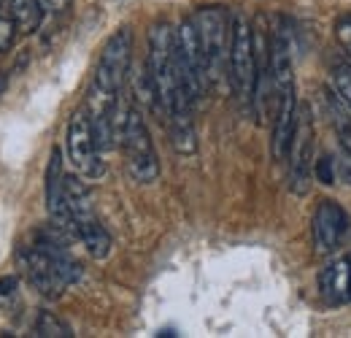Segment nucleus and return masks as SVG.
Segmentation results:
<instances>
[{
  "instance_id": "f03ea898",
  "label": "nucleus",
  "mask_w": 351,
  "mask_h": 338,
  "mask_svg": "<svg viewBox=\"0 0 351 338\" xmlns=\"http://www.w3.org/2000/svg\"><path fill=\"white\" fill-rule=\"evenodd\" d=\"M68 238L71 236L51 222L49 230L38 233L36 244L19 252L25 279L30 282L33 290H38L49 300L60 297L71 284L82 279V265L68 252Z\"/></svg>"
},
{
  "instance_id": "6ab92c4d",
  "label": "nucleus",
  "mask_w": 351,
  "mask_h": 338,
  "mask_svg": "<svg viewBox=\"0 0 351 338\" xmlns=\"http://www.w3.org/2000/svg\"><path fill=\"white\" fill-rule=\"evenodd\" d=\"M335 38L341 43V49L351 57V16H343V19L335 25Z\"/></svg>"
},
{
  "instance_id": "9b49d317",
  "label": "nucleus",
  "mask_w": 351,
  "mask_h": 338,
  "mask_svg": "<svg viewBox=\"0 0 351 338\" xmlns=\"http://www.w3.org/2000/svg\"><path fill=\"white\" fill-rule=\"evenodd\" d=\"M46 212L51 216V222L65 230L71 238H76L73 233V219L65 203V170H62V152L54 146L51 157H49V168H46Z\"/></svg>"
},
{
  "instance_id": "9d476101",
  "label": "nucleus",
  "mask_w": 351,
  "mask_h": 338,
  "mask_svg": "<svg viewBox=\"0 0 351 338\" xmlns=\"http://www.w3.org/2000/svg\"><path fill=\"white\" fill-rule=\"evenodd\" d=\"M351 219L335 201H322L313 214V247L319 254L338 252V247L349 238Z\"/></svg>"
},
{
  "instance_id": "4be33fe9",
  "label": "nucleus",
  "mask_w": 351,
  "mask_h": 338,
  "mask_svg": "<svg viewBox=\"0 0 351 338\" xmlns=\"http://www.w3.org/2000/svg\"><path fill=\"white\" fill-rule=\"evenodd\" d=\"M5 84H8V82H5V74H0V95L5 92Z\"/></svg>"
},
{
  "instance_id": "5701e85b",
  "label": "nucleus",
  "mask_w": 351,
  "mask_h": 338,
  "mask_svg": "<svg viewBox=\"0 0 351 338\" xmlns=\"http://www.w3.org/2000/svg\"><path fill=\"white\" fill-rule=\"evenodd\" d=\"M349 260H351V254H349Z\"/></svg>"
},
{
  "instance_id": "ddd939ff",
  "label": "nucleus",
  "mask_w": 351,
  "mask_h": 338,
  "mask_svg": "<svg viewBox=\"0 0 351 338\" xmlns=\"http://www.w3.org/2000/svg\"><path fill=\"white\" fill-rule=\"evenodd\" d=\"M8 14L16 22L19 33H27V36L41 27L46 16L41 0H8Z\"/></svg>"
},
{
  "instance_id": "4468645a",
  "label": "nucleus",
  "mask_w": 351,
  "mask_h": 338,
  "mask_svg": "<svg viewBox=\"0 0 351 338\" xmlns=\"http://www.w3.org/2000/svg\"><path fill=\"white\" fill-rule=\"evenodd\" d=\"M330 92L351 111V65L335 63L330 68Z\"/></svg>"
},
{
  "instance_id": "2eb2a0df",
  "label": "nucleus",
  "mask_w": 351,
  "mask_h": 338,
  "mask_svg": "<svg viewBox=\"0 0 351 338\" xmlns=\"http://www.w3.org/2000/svg\"><path fill=\"white\" fill-rule=\"evenodd\" d=\"M33 333L38 338H73L71 325H65V322H62L57 314H51V311H41V314H38Z\"/></svg>"
},
{
  "instance_id": "dca6fc26",
  "label": "nucleus",
  "mask_w": 351,
  "mask_h": 338,
  "mask_svg": "<svg viewBox=\"0 0 351 338\" xmlns=\"http://www.w3.org/2000/svg\"><path fill=\"white\" fill-rule=\"evenodd\" d=\"M16 33H19V27H16V22L11 19V14H5V16L0 14V54L14 46Z\"/></svg>"
},
{
  "instance_id": "20e7f679",
  "label": "nucleus",
  "mask_w": 351,
  "mask_h": 338,
  "mask_svg": "<svg viewBox=\"0 0 351 338\" xmlns=\"http://www.w3.org/2000/svg\"><path fill=\"white\" fill-rule=\"evenodd\" d=\"M65 203L73 219V233L76 238L84 244L95 260H106L111 254V236L103 227L100 216L95 214V203H92V192L82 181V176L65 173Z\"/></svg>"
},
{
  "instance_id": "412c9836",
  "label": "nucleus",
  "mask_w": 351,
  "mask_h": 338,
  "mask_svg": "<svg viewBox=\"0 0 351 338\" xmlns=\"http://www.w3.org/2000/svg\"><path fill=\"white\" fill-rule=\"evenodd\" d=\"M14 290H16V279H14V276H5V279H0V297H3V295H14Z\"/></svg>"
},
{
  "instance_id": "a211bd4d",
  "label": "nucleus",
  "mask_w": 351,
  "mask_h": 338,
  "mask_svg": "<svg viewBox=\"0 0 351 338\" xmlns=\"http://www.w3.org/2000/svg\"><path fill=\"white\" fill-rule=\"evenodd\" d=\"M332 114H335V125H338V141H341L343 152L351 157V120L343 117V114H338L335 109H332Z\"/></svg>"
},
{
  "instance_id": "0eeeda50",
  "label": "nucleus",
  "mask_w": 351,
  "mask_h": 338,
  "mask_svg": "<svg viewBox=\"0 0 351 338\" xmlns=\"http://www.w3.org/2000/svg\"><path fill=\"white\" fill-rule=\"evenodd\" d=\"M176 54H178V68H181L184 84L189 89L192 100L197 103L206 95V89L211 87V82H208V60H206V52H203V43H200L192 16L181 19L176 27Z\"/></svg>"
},
{
  "instance_id": "7ed1b4c3",
  "label": "nucleus",
  "mask_w": 351,
  "mask_h": 338,
  "mask_svg": "<svg viewBox=\"0 0 351 338\" xmlns=\"http://www.w3.org/2000/svg\"><path fill=\"white\" fill-rule=\"evenodd\" d=\"M227 82L246 111L254 114L257 103V36L254 25L243 11L230 14V57Z\"/></svg>"
},
{
  "instance_id": "f3484780",
  "label": "nucleus",
  "mask_w": 351,
  "mask_h": 338,
  "mask_svg": "<svg viewBox=\"0 0 351 338\" xmlns=\"http://www.w3.org/2000/svg\"><path fill=\"white\" fill-rule=\"evenodd\" d=\"M313 176H316V181H322L324 187L338 184V181H335V160H332V157L316 160V163H313Z\"/></svg>"
},
{
  "instance_id": "423d86ee",
  "label": "nucleus",
  "mask_w": 351,
  "mask_h": 338,
  "mask_svg": "<svg viewBox=\"0 0 351 338\" xmlns=\"http://www.w3.org/2000/svg\"><path fill=\"white\" fill-rule=\"evenodd\" d=\"M119 146L125 152V163H128V173L132 176V181L152 184L160 176V160L154 152V141H152V133H149L146 120L138 106L128 109L125 127L119 133Z\"/></svg>"
},
{
  "instance_id": "f257e3e1",
  "label": "nucleus",
  "mask_w": 351,
  "mask_h": 338,
  "mask_svg": "<svg viewBox=\"0 0 351 338\" xmlns=\"http://www.w3.org/2000/svg\"><path fill=\"white\" fill-rule=\"evenodd\" d=\"M146 68L157 89L162 114L168 117L173 149L178 155H195L197 152V135H195V122H192L195 100L184 84L178 54H176V30L168 22H154L149 30Z\"/></svg>"
},
{
  "instance_id": "f8f14e48",
  "label": "nucleus",
  "mask_w": 351,
  "mask_h": 338,
  "mask_svg": "<svg viewBox=\"0 0 351 338\" xmlns=\"http://www.w3.org/2000/svg\"><path fill=\"white\" fill-rule=\"evenodd\" d=\"M319 290L330 303H349L351 300V260L338 257L319 273Z\"/></svg>"
},
{
  "instance_id": "6e6552de",
  "label": "nucleus",
  "mask_w": 351,
  "mask_h": 338,
  "mask_svg": "<svg viewBox=\"0 0 351 338\" xmlns=\"http://www.w3.org/2000/svg\"><path fill=\"white\" fill-rule=\"evenodd\" d=\"M65 149H68L71 166L76 168L79 176L100 179L106 173V166L100 160V146H97V138H95L87 109H76L71 114L68 130H65Z\"/></svg>"
},
{
  "instance_id": "aec40b11",
  "label": "nucleus",
  "mask_w": 351,
  "mask_h": 338,
  "mask_svg": "<svg viewBox=\"0 0 351 338\" xmlns=\"http://www.w3.org/2000/svg\"><path fill=\"white\" fill-rule=\"evenodd\" d=\"M71 3H73V0H41L44 11H46V14H51V16H60V14H65V11L71 8Z\"/></svg>"
},
{
  "instance_id": "39448f33",
  "label": "nucleus",
  "mask_w": 351,
  "mask_h": 338,
  "mask_svg": "<svg viewBox=\"0 0 351 338\" xmlns=\"http://www.w3.org/2000/svg\"><path fill=\"white\" fill-rule=\"evenodd\" d=\"M230 14L224 5H203L192 14L197 36L208 60V82L219 87L227 76V57H230Z\"/></svg>"
},
{
  "instance_id": "1a4fd4ad",
  "label": "nucleus",
  "mask_w": 351,
  "mask_h": 338,
  "mask_svg": "<svg viewBox=\"0 0 351 338\" xmlns=\"http://www.w3.org/2000/svg\"><path fill=\"white\" fill-rule=\"evenodd\" d=\"M289 190L295 195H306L313 173V111L308 103L298 109V125L289 144Z\"/></svg>"
}]
</instances>
